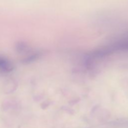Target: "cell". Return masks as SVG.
I'll list each match as a JSON object with an SVG mask.
<instances>
[{
	"label": "cell",
	"mask_w": 128,
	"mask_h": 128,
	"mask_svg": "<svg viewBox=\"0 0 128 128\" xmlns=\"http://www.w3.org/2000/svg\"><path fill=\"white\" fill-rule=\"evenodd\" d=\"M14 68L12 64L8 59L0 57V72L8 73Z\"/></svg>",
	"instance_id": "cell-1"
}]
</instances>
